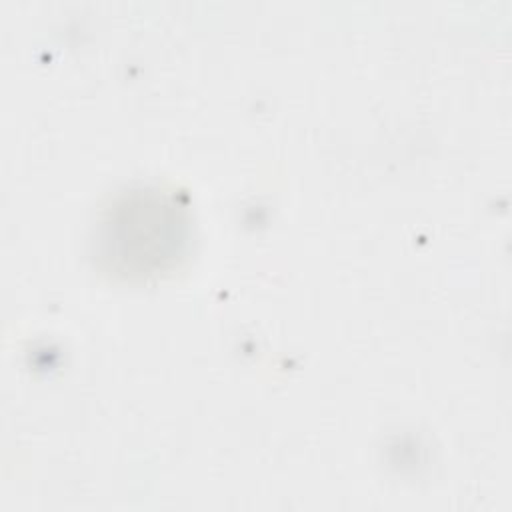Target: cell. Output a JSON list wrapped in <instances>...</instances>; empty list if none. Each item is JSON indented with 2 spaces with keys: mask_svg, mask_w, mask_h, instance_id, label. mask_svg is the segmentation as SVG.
Masks as SVG:
<instances>
[{
  "mask_svg": "<svg viewBox=\"0 0 512 512\" xmlns=\"http://www.w3.org/2000/svg\"><path fill=\"white\" fill-rule=\"evenodd\" d=\"M192 242V214L174 188L140 184L118 192L94 230L98 266L120 280H148L174 270Z\"/></svg>",
  "mask_w": 512,
  "mask_h": 512,
  "instance_id": "6da1fadb",
  "label": "cell"
}]
</instances>
